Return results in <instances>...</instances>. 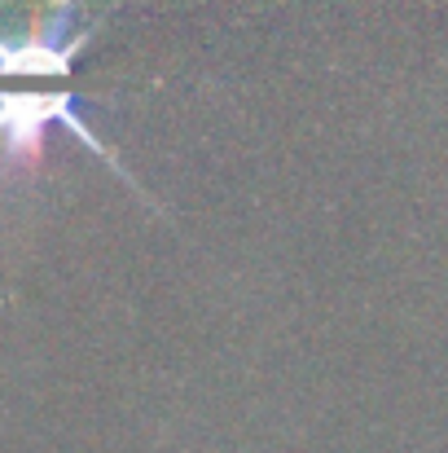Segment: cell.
Instances as JSON below:
<instances>
[{"instance_id":"obj_2","label":"cell","mask_w":448,"mask_h":453,"mask_svg":"<svg viewBox=\"0 0 448 453\" xmlns=\"http://www.w3.org/2000/svg\"><path fill=\"white\" fill-rule=\"evenodd\" d=\"M97 27L80 22V0H49L27 35H0V80H66Z\"/></svg>"},{"instance_id":"obj_1","label":"cell","mask_w":448,"mask_h":453,"mask_svg":"<svg viewBox=\"0 0 448 453\" xmlns=\"http://www.w3.org/2000/svg\"><path fill=\"white\" fill-rule=\"evenodd\" d=\"M49 128H66L80 146H88L97 158H106V167L124 185H133L137 194H146L141 180H133V172L115 154V146L93 133V124L84 119V97L71 93V88H18V93L0 88V180L31 176L44 163Z\"/></svg>"}]
</instances>
